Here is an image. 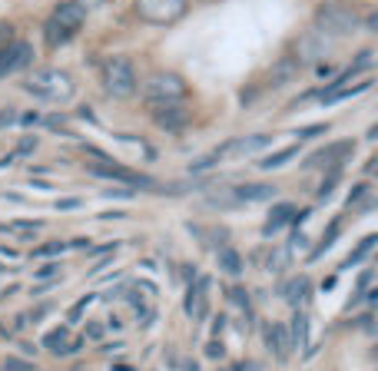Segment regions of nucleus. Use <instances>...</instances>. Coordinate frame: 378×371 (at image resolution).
I'll list each match as a JSON object with an SVG mask.
<instances>
[{"instance_id":"f03ea898","label":"nucleus","mask_w":378,"mask_h":371,"mask_svg":"<svg viewBox=\"0 0 378 371\" xmlns=\"http://www.w3.org/2000/svg\"><path fill=\"white\" fill-rule=\"evenodd\" d=\"M83 20H87V10H83L76 0H67V3H60L57 10L50 14V20L43 23L47 43H50V47H63L67 40H74L76 34H80Z\"/></svg>"},{"instance_id":"b1692460","label":"nucleus","mask_w":378,"mask_h":371,"mask_svg":"<svg viewBox=\"0 0 378 371\" xmlns=\"http://www.w3.org/2000/svg\"><path fill=\"white\" fill-rule=\"evenodd\" d=\"M296 50H299V63H302V60H315L322 54V43L315 37H302L296 43Z\"/></svg>"},{"instance_id":"473e14b6","label":"nucleus","mask_w":378,"mask_h":371,"mask_svg":"<svg viewBox=\"0 0 378 371\" xmlns=\"http://www.w3.org/2000/svg\"><path fill=\"white\" fill-rule=\"evenodd\" d=\"M206 355H209V358H223V355H226V348H223L219 341H209V345H206Z\"/></svg>"},{"instance_id":"393cba45","label":"nucleus","mask_w":378,"mask_h":371,"mask_svg":"<svg viewBox=\"0 0 378 371\" xmlns=\"http://www.w3.org/2000/svg\"><path fill=\"white\" fill-rule=\"evenodd\" d=\"M40 229H43L40 219H34V223H7V225H0V232H27V239H30L34 232H40Z\"/></svg>"},{"instance_id":"a878e982","label":"nucleus","mask_w":378,"mask_h":371,"mask_svg":"<svg viewBox=\"0 0 378 371\" xmlns=\"http://www.w3.org/2000/svg\"><path fill=\"white\" fill-rule=\"evenodd\" d=\"M223 156H226V146L212 149V153H206L203 159H196V163H192V172H199V169H209V166H212V163H219Z\"/></svg>"},{"instance_id":"7ed1b4c3","label":"nucleus","mask_w":378,"mask_h":371,"mask_svg":"<svg viewBox=\"0 0 378 371\" xmlns=\"http://www.w3.org/2000/svg\"><path fill=\"white\" fill-rule=\"evenodd\" d=\"M355 27H359L355 10H348L342 3H325L315 10V30L325 37H348V34H355Z\"/></svg>"},{"instance_id":"20e7f679","label":"nucleus","mask_w":378,"mask_h":371,"mask_svg":"<svg viewBox=\"0 0 378 371\" xmlns=\"http://www.w3.org/2000/svg\"><path fill=\"white\" fill-rule=\"evenodd\" d=\"M103 87L116 100H130L133 93H136V70H133V63L126 56L107 60V67H103Z\"/></svg>"},{"instance_id":"aec40b11","label":"nucleus","mask_w":378,"mask_h":371,"mask_svg":"<svg viewBox=\"0 0 378 371\" xmlns=\"http://www.w3.org/2000/svg\"><path fill=\"white\" fill-rule=\"evenodd\" d=\"M219 269H223L226 276H239V272H243L239 252H236V249H219Z\"/></svg>"},{"instance_id":"c85d7f7f","label":"nucleus","mask_w":378,"mask_h":371,"mask_svg":"<svg viewBox=\"0 0 378 371\" xmlns=\"http://www.w3.org/2000/svg\"><path fill=\"white\" fill-rule=\"evenodd\" d=\"M272 272H282L285 265H289V249H276L272 256H269V262H265Z\"/></svg>"},{"instance_id":"39448f33","label":"nucleus","mask_w":378,"mask_h":371,"mask_svg":"<svg viewBox=\"0 0 378 371\" xmlns=\"http://www.w3.org/2000/svg\"><path fill=\"white\" fill-rule=\"evenodd\" d=\"M146 23H176L186 14V0H133Z\"/></svg>"},{"instance_id":"cd10ccee","label":"nucleus","mask_w":378,"mask_h":371,"mask_svg":"<svg viewBox=\"0 0 378 371\" xmlns=\"http://www.w3.org/2000/svg\"><path fill=\"white\" fill-rule=\"evenodd\" d=\"M0 371H34V361H27V358H3Z\"/></svg>"},{"instance_id":"7c9ffc66","label":"nucleus","mask_w":378,"mask_h":371,"mask_svg":"<svg viewBox=\"0 0 378 371\" xmlns=\"http://www.w3.org/2000/svg\"><path fill=\"white\" fill-rule=\"evenodd\" d=\"M57 252H63V245H60V242H50V245H40L34 256H57Z\"/></svg>"},{"instance_id":"4468645a","label":"nucleus","mask_w":378,"mask_h":371,"mask_svg":"<svg viewBox=\"0 0 378 371\" xmlns=\"http://www.w3.org/2000/svg\"><path fill=\"white\" fill-rule=\"evenodd\" d=\"M236 203H265V199H276V183H246L239 189H232Z\"/></svg>"},{"instance_id":"2f4dec72","label":"nucleus","mask_w":378,"mask_h":371,"mask_svg":"<svg viewBox=\"0 0 378 371\" xmlns=\"http://www.w3.org/2000/svg\"><path fill=\"white\" fill-rule=\"evenodd\" d=\"M10 37H14V27L0 20V47H7V43H10Z\"/></svg>"},{"instance_id":"412c9836","label":"nucleus","mask_w":378,"mask_h":371,"mask_svg":"<svg viewBox=\"0 0 378 371\" xmlns=\"http://www.w3.org/2000/svg\"><path fill=\"white\" fill-rule=\"evenodd\" d=\"M375 242H378V236H365V239H362L359 245H355V252H352L348 259L342 262V269H352V265H359V262L365 259V256H368L372 249H375Z\"/></svg>"},{"instance_id":"6ab92c4d","label":"nucleus","mask_w":378,"mask_h":371,"mask_svg":"<svg viewBox=\"0 0 378 371\" xmlns=\"http://www.w3.org/2000/svg\"><path fill=\"white\" fill-rule=\"evenodd\" d=\"M289 338H292V348H302L305 341H309V315H305V312H296L292 328H289Z\"/></svg>"},{"instance_id":"5701e85b","label":"nucleus","mask_w":378,"mask_h":371,"mask_svg":"<svg viewBox=\"0 0 378 371\" xmlns=\"http://www.w3.org/2000/svg\"><path fill=\"white\" fill-rule=\"evenodd\" d=\"M339 229H342V219H335V223L329 225V232H325V236H322V242L319 245H315V249H312V252H309V259L315 262L322 256V252H325V249H329V245H332V242L339 239Z\"/></svg>"},{"instance_id":"a211bd4d","label":"nucleus","mask_w":378,"mask_h":371,"mask_svg":"<svg viewBox=\"0 0 378 371\" xmlns=\"http://www.w3.org/2000/svg\"><path fill=\"white\" fill-rule=\"evenodd\" d=\"M43 345H47L50 352H57V355L76 352V348H80V341H70V332H67V328H54V332H47Z\"/></svg>"},{"instance_id":"2eb2a0df","label":"nucleus","mask_w":378,"mask_h":371,"mask_svg":"<svg viewBox=\"0 0 378 371\" xmlns=\"http://www.w3.org/2000/svg\"><path fill=\"white\" fill-rule=\"evenodd\" d=\"M296 205L292 203H279V205H272V212H269V219H265V236H272V232H279V229H285L289 223H296Z\"/></svg>"},{"instance_id":"423d86ee","label":"nucleus","mask_w":378,"mask_h":371,"mask_svg":"<svg viewBox=\"0 0 378 371\" xmlns=\"http://www.w3.org/2000/svg\"><path fill=\"white\" fill-rule=\"evenodd\" d=\"M143 93H146L150 103H170V100H183L186 96V83H183V76L176 74H153L146 80Z\"/></svg>"},{"instance_id":"f8f14e48","label":"nucleus","mask_w":378,"mask_h":371,"mask_svg":"<svg viewBox=\"0 0 378 371\" xmlns=\"http://www.w3.org/2000/svg\"><path fill=\"white\" fill-rule=\"evenodd\" d=\"M299 60L296 56H282V60H276L272 67H269V76H265V83L269 87H285V83H292L296 76H299Z\"/></svg>"},{"instance_id":"9b49d317","label":"nucleus","mask_w":378,"mask_h":371,"mask_svg":"<svg viewBox=\"0 0 378 371\" xmlns=\"http://www.w3.org/2000/svg\"><path fill=\"white\" fill-rule=\"evenodd\" d=\"M265 345H269V352L276 355L279 361H289V355H292V338H289V328H285V325L272 322V325L265 328Z\"/></svg>"},{"instance_id":"4c0bfd02","label":"nucleus","mask_w":378,"mask_h":371,"mask_svg":"<svg viewBox=\"0 0 378 371\" xmlns=\"http://www.w3.org/2000/svg\"><path fill=\"white\" fill-rule=\"evenodd\" d=\"M30 149H37V139H30V136H27V139H23V143H20L17 156H20V153H30Z\"/></svg>"},{"instance_id":"c756f323","label":"nucleus","mask_w":378,"mask_h":371,"mask_svg":"<svg viewBox=\"0 0 378 371\" xmlns=\"http://www.w3.org/2000/svg\"><path fill=\"white\" fill-rule=\"evenodd\" d=\"M325 130H329V123H312V126H305V130H296V133H299V139H312V136H322Z\"/></svg>"},{"instance_id":"0eeeda50","label":"nucleus","mask_w":378,"mask_h":371,"mask_svg":"<svg viewBox=\"0 0 378 371\" xmlns=\"http://www.w3.org/2000/svg\"><path fill=\"white\" fill-rule=\"evenodd\" d=\"M156 126L166 133H183L189 123V110L183 106V100H170V103H150Z\"/></svg>"},{"instance_id":"f3484780","label":"nucleus","mask_w":378,"mask_h":371,"mask_svg":"<svg viewBox=\"0 0 378 371\" xmlns=\"http://www.w3.org/2000/svg\"><path fill=\"white\" fill-rule=\"evenodd\" d=\"M226 146V156L236 153V156H252L259 149L269 146V136H246V139H232V143H223Z\"/></svg>"},{"instance_id":"e433bc0d","label":"nucleus","mask_w":378,"mask_h":371,"mask_svg":"<svg viewBox=\"0 0 378 371\" xmlns=\"http://www.w3.org/2000/svg\"><path fill=\"white\" fill-rule=\"evenodd\" d=\"M80 205V199H60L57 209H63V212H70V209H76Z\"/></svg>"},{"instance_id":"dca6fc26","label":"nucleus","mask_w":378,"mask_h":371,"mask_svg":"<svg viewBox=\"0 0 378 371\" xmlns=\"http://www.w3.org/2000/svg\"><path fill=\"white\" fill-rule=\"evenodd\" d=\"M282 298L292 305V308H299V305H305V298H309V278L299 276V278H289L282 285Z\"/></svg>"},{"instance_id":"ddd939ff","label":"nucleus","mask_w":378,"mask_h":371,"mask_svg":"<svg viewBox=\"0 0 378 371\" xmlns=\"http://www.w3.org/2000/svg\"><path fill=\"white\" fill-rule=\"evenodd\" d=\"M206 292H209V278H199V282H196V285L189 289V295H186V315L192 318V322L206 318V312H209Z\"/></svg>"},{"instance_id":"f257e3e1","label":"nucleus","mask_w":378,"mask_h":371,"mask_svg":"<svg viewBox=\"0 0 378 371\" xmlns=\"http://www.w3.org/2000/svg\"><path fill=\"white\" fill-rule=\"evenodd\" d=\"M23 90L40 96V100H50V103H67L76 93V83L70 80V74L47 67V70H37V74L27 76L23 80Z\"/></svg>"},{"instance_id":"72a5a7b5","label":"nucleus","mask_w":378,"mask_h":371,"mask_svg":"<svg viewBox=\"0 0 378 371\" xmlns=\"http://www.w3.org/2000/svg\"><path fill=\"white\" fill-rule=\"evenodd\" d=\"M60 276V265H43L37 272V278H57Z\"/></svg>"},{"instance_id":"f704fd0d","label":"nucleus","mask_w":378,"mask_h":371,"mask_svg":"<svg viewBox=\"0 0 378 371\" xmlns=\"http://www.w3.org/2000/svg\"><path fill=\"white\" fill-rule=\"evenodd\" d=\"M368 285H372V269L359 276V295H365V289H368Z\"/></svg>"},{"instance_id":"4be33fe9","label":"nucleus","mask_w":378,"mask_h":371,"mask_svg":"<svg viewBox=\"0 0 378 371\" xmlns=\"http://www.w3.org/2000/svg\"><path fill=\"white\" fill-rule=\"evenodd\" d=\"M292 156H299V146H285V149H279L276 156H265V159H259V166L263 169H279V166H285Z\"/></svg>"},{"instance_id":"bb28decb","label":"nucleus","mask_w":378,"mask_h":371,"mask_svg":"<svg viewBox=\"0 0 378 371\" xmlns=\"http://www.w3.org/2000/svg\"><path fill=\"white\" fill-rule=\"evenodd\" d=\"M339 172L342 169H329V176L322 179V186H319V199H329L332 192H335V183H339Z\"/></svg>"},{"instance_id":"58836bf2","label":"nucleus","mask_w":378,"mask_h":371,"mask_svg":"<svg viewBox=\"0 0 378 371\" xmlns=\"http://www.w3.org/2000/svg\"><path fill=\"white\" fill-rule=\"evenodd\" d=\"M76 3H80V7H83V10H93V7H100V3H103V0H76Z\"/></svg>"},{"instance_id":"ea45409f","label":"nucleus","mask_w":378,"mask_h":371,"mask_svg":"<svg viewBox=\"0 0 378 371\" xmlns=\"http://www.w3.org/2000/svg\"><path fill=\"white\" fill-rule=\"evenodd\" d=\"M292 249H305V236H302V232H296V239H292Z\"/></svg>"},{"instance_id":"1a4fd4ad","label":"nucleus","mask_w":378,"mask_h":371,"mask_svg":"<svg viewBox=\"0 0 378 371\" xmlns=\"http://www.w3.org/2000/svg\"><path fill=\"white\" fill-rule=\"evenodd\" d=\"M87 172L90 176H96V179H116V183H126L133 186V189H153V179H146V176H140V172H133V169H123L116 166V163H93V166H87Z\"/></svg>"},{"instance_id":"9d476101","label":"nucleus","mask_w":378,"mask_h":371,"mask_svg":"<svg viewBox=\"0 0 378 371\" xmlns=\"http://www.w3.org/2000/svg\"><path fill=\"white\" fill-rule=\"evenodd\" d=\"M34 63V47L30 43H7L0 47V80L17 70H27Z\"/></svg>"},{"instance_id":"c9c22d12","label":"nucleus","mask_w":378,"mask_h":371,"mask_svg":"<svg viewBox=\"0 0 378 371\" xmlns=\"http://www.w3.org/2000/svg\"><path fill=\"white\" fill-rule=\"evenodd\" d=\"M87 338H93V341H100V338H103V325H87Z\"/></svg>"},{"instance_id":"6e6552de","label":"nucleus","mask_w":378,"mask_h":371,"mask_svg":"<svg viewBox=\"0 0 378 371\" xmlns=\"http://www.w3.org/2000/svg\"><path fill=\"white\" fill-rule=\"evenodd\" d=\"M355 153V139H339V143H329V146L315 149L309 159H305V166H325V169H339L348 156Z\"/></svg>"}]
</instances>
